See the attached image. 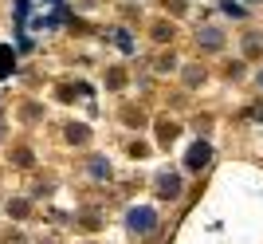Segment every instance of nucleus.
I'll list each match as a JSON object with an SVG mask.
<instances>
[{"mask_svg": "<svg viewBox=\"0 0 263 244\" xmlns=\"http://www.w3.org/2000/svg\"><path fill=\"white\" fill-rule=\"evenodd\" d=\"M126 229H130V233H138V236L154 233V229H157V213L149 209V205H138V209L126 213Z\"/></svg>", "mask_w": 263, "mask_h": 244, "instance_id": "obj_1", "label": "nucleus"}, {"mask_svg": "<svg viewBox=\"0 0 263 244\" xmlns=\"http://www.w3.org/2000/svg\"><path fill=\"white\" fill-rule=\"evenodd\" d=\"M209 158H212L209 142H197V146H193V150L185 154V169H189V173H200V169L209 166Z\"/></svg>", "mask_w": 263, "mask_h": 244, "instance_id": "obj_2", "label": "nucleus"}, {"mask_svg": "<svg viewBox=\"0 0 263 244\" xmlns=\"http://www.w3.org/2000/svg\"><path fill=\"white\" fill-rule=\"evenodd\" d=\"M157 193H161V197H177V193H181V178L161 173V178H157Z\"/></svg>", "mask_w": 263, "mask_h": 244, "instance_id": "obj_3", "label": "nucleus"}, {"mask_svg": "<svg viewBox=\"0 0 263 244\" xmlns=\"http://www.w3.org/2000/svg\"><path fill=\"white\" fill-rule=\"evenodd\" d=\"M12 71H16V51H12L8 44H0V79L12 75Z\"/></svg>", "mask_w": 263, "mask_h": 244, "instance_id": "obj_4", "label": "nucleus"}, {"mask_svg": "<svg viewBox=\"0 0 263 244\" xmlns=\"http://www.w3.org/2000/svg\"><path fill=\"white\" fill-rule=\"evenodd\" d=\"M200 44L209 47V51H216L220 44H224V36H220V28H200V36H197Z\"/></svg>", "mask_w": 263, "mask_h": 244, "instance_id": "obj_5", "label": "nucleus"}, {"mask_svg": "<svg viewBox=\"0 0 263 244\" xmlns=\"http://www.w3.org/2000/svg\"><path fill=\"white\" fill-rule=\"evenodd\" d=\"M90 178H110V162L106 158H90Z\"/></svg>", "mask_w": 263, "mask_h": 244, "instance_id": "obj_6", "label": "nucleus"}, {"mask_svg": "<svg viewBox=\"0 0 263 244\" xmlns=\"http://www.w3.org/2000/svg\"><path fill=\"white\" fill-rule=\"evenodd\" d=\"M220 12H224V16H232V20H240V16H243V4H240V0H224V4H220Z\"/></svg>", "mask_w": 263, "mask_h": 244, "instance_id": "obj_7", "label": "nucleus"}, {"mask_svg": "<svg viewBox=\"0 0 263 244\" xmlns=\"http://www.w3.org/2000/svg\"><path fill=\"white\" fill-rule=\"evenodd\" d=\"M67 138H71V142H87V126H71Z\"/></svg>", "mask_w": 263, "mask_h": 244, "instance_id": "obj_8", "label": "nucleus"}, {"mask_svg": "<svg viewBox=\"0 0 263 244\" xmlns=\"http://www.w3.org/2000/svg\"><path fill=\"white\" fill-rule=\"evenodd\" d=\"M114 40H118V47H122V51H134V44H130V36H126V32H118Z\"/></svg>", "mask_w": 263, "mask_h": 244, "instance_id": "obj_9", "label": "nucleus"}, {"mask_svg": "<svg viewBox=\"0 0 263 244\" xmlns=\"http://www.w3.org/2000/svg\"><path fill=\"white\" fill-rule=\"evenodd\" d=\"M259 87H263V71H259Z\"/></svg>", "mask_w": 263, "mask_h": 244, "instance_id": "obj_10", "label": "nucleus"}]
</instances>
